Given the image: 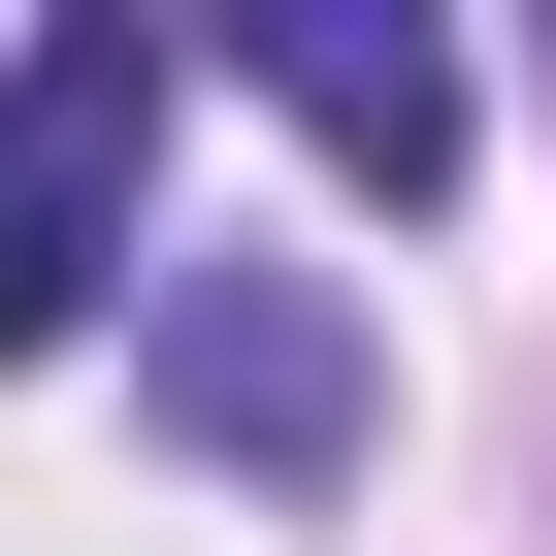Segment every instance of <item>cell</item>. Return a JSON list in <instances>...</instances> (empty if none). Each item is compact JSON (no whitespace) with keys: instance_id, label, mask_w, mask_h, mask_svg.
Returning <instances> with one entry per match:
<instances>
[{"instance_id":"1","label":"cell","mask_w":556,"mask_h":556,"mask_svg":"<svg viewBox=\"0 0 556 556\" xmlns=\"http://www.w3.org/2000/svg\"><path fill=\"white\" fill-rule=\"evenodd\" d=\"M164 99H197V66L131 34V0H66V34L0 66V361H66L131 262H164Z\"/></svg>"},{"instance_id":"3","label":"cell","mask_w":556,"mask_h":556,"mask_svg":"<svg viewBox=\"0 0 556 556\" xmlns=\"http://www.w3.org/2000/svg\"><path fill=\"white\" fill-rule=\"evenodd\" d=\"M262 99H295L361 197H426V164H458V34H426V0H262Z\"/></svg>"},{"instance_id":"2","label":"cell","mask_w":556,"mask_h":556,"mask_svg":"<svg viewBox=\"0 0 556 556\" xmlns=\"http://www.w3.org/2000/svg\"><path fill=\"white\" fill-rule=\"evenodd\" d=\"M131 393H164L197 458H262V491H328V458H361V328L295 295V262H197V295H131Z\"/></svg>"}]
</instances>
